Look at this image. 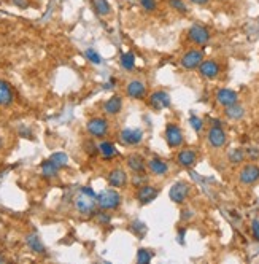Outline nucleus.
<instances>
[{
    "mask_svg": "<svg viewBox=\"0 0 259 264\" xmlns=\"http://www.w3.org/2000/svg\"><path fill=\"white\" fill-rule=\"evenodd\" d=\"M14 99V94L11 86L8 85L3 80H0V107H8L13 103Z\"/></svg>",
    "mask_w": 259,
    "mask_h": 264,
    "instance_id": "obj_22",
    "label": "nucleus"
},
{
    "mask_svg": "<svg viewBox=\"0 0 259 264\" xmlns=\"http://www.w3.org/2000/svg\"><path fill=\"white\" fill-rule=\"evenodd\" d=\"M192 217H194V210H191V209L181 210V220H183V221H188V220H191Z\"/></svg>",
    "mask_w": 259,
    "mask_h": 264,
    "instance_id": "obj_39",
    "label": "nucleus"
},
{
    "mask_svg": "<svg viewBox=\"0 0 259 264\" xmlns=\"http://www.w3.org/2000/svg\"><path fill=\"white\" fill-rule=\"evenodd\" d=\"M153 258H155V252H151V250H148V249H140L139 252H137L135 261L139 263V264H147V263H150Z\"/></svg>",
    "mask_w": 259,
    "mask_h": 264,
    "instance_id": "obj_30",
    "label": "nucleus"
},
{
    "mask_svg": "<svg viewBox=\"0 0 259 264\" xmlns=\"http://www.w3.org/2000/svg\"><path fill=\"white\" fill-rule=\"evenodd\" d=\"M169 6L181 14H186L189 11V8H188V5H186L184 0H169Z\"/></svg>",
    "mask_w": 259,
    "mask_h": 264,
    "instance_id": "obj_31",
    "label": "nucleus"
},
{
    "mask_svg": "<svg viewBox=\"0 0 259 264\" xmlns=\"http://www.w3.org/2000/svg\"><path fill=\"white\" fill-rule=\"evenodd\" d=\"M189 124H191V127L196 132H200L202 129H204V119L196 116V115H191L189 116Z\"/></svg>",
    "mask_w": 259,
    "mask_h": 264,
    "instance_id": "obj_34",
    "label": "nucleus"
},
{
    "mask_svg": "<svg viewBox=\"0 0 259 264\" xmlns=\"http://www.w3.org/2000/svg\"><path fill=\"white\" fill-rule=\"evenodd\" d=\"M40 169H42V175L45 178H54V177H58V174H59V167H56L50 159H46V161H43L42 163V167H40Z\"/></svg>",
    "mask_w": 259,
    "mask_h": 264,
    "instance_id": "obj_26",
    "label": "nucleus"
},
{
    "mask_svg": "<svg viewBox=\"0 0 259 264\" xmlns=\"http://www.w3.org/2000/svg\"><path fill=\"white\" fill-rule=\"evenodd\" d=\"M11 3H13L14 6L21 8V10H24V8L29 6V0H11Z\"/></svg>",
    "mask_w": 259,
    "mask_h": 264,
    "instance_id": "obj_41",
    "label": "nucleus"
},
{
    "mask_svg": "<svg viewBox=\"0 0 259 264\" xmlns=\"http://www.w3.org/2000/svg\"><path fill=\"white\" fill-rule=\"evenodd\" d=\"M139 3L147 13H155L158 10V2H156V0H139Z\"/></svg>",
    "mask_w": 259,
    "mask_h": 264,
    "instance_id": "obj_33",
    "label": "nucleus"
},
{
    "mask_svg": "<svg viewBox=\"0 0 259 264\" xmlns=\"http://www.w3.org/2000/svg\"><path fill=\"white\" fill-rule=\"evenodd\" d=\"M176 163H178V166L184 167V169H191V167H194L197 163V153L194 150L184 148L181 151H178Z\"/></svg>",
    "mask_w": 259,
    "mask_h": 264,
    "instance_id": "obj_15",
    "label": "nucleus"
},
{
    "mask_svg": "<svg viewBox=\"0 0 259 264\" xmlns=\"http://www.w3.org/2000/svg\"><path fill=\"white\" fill-rule=\"evenodd\" d=\"M224 115L228 116L229 119H232V121H240V119L245 116V107L240 105L239 102L232 103V105L224 108Z\"/></svg>",
    "mask_w": 259,
    "mask_h": 264,
    "instance_id": "obj_23",
    "label": "nucleus"
},
{
    "mask_svg": "<svg viewBox=\"0 0 259 264\" xmlns=\"http://www.w3.org/2000/svg\"><path fill=\"white\" fill-rule=\"evenodd\" d=\"M97 148H99V153L102 155L103 159H113V158L118 155L116 147L113 145L111 142H108V140H103Z\"/></svg>",
    "mask_w": 259,
    "mask_h": 264,
    "instance_id": "obj_24",
    "label": "nucleus"
},
{
    "mask_svg": "<svg viewBox=\"0 0 259 264\" xmlns=\"http://www.w3.org/2000/svg\"><path fill=\"white\" fill-rule=\"evenodd\" d=\"M207 142L212 148L220 150L228 143V134L224 132L221 126H210L207 131Z\"/></svg>",
    "mask_w": 259,
    "mask_h": 264,
    "instance_id": "obj_7",
    "label": "nucleus"
},
{
    "mask_svg": "<svg viewBox=\"0 0 259 264\" xmlns=\"http://www.w3.org/2000/svg\"><path fill=\"white\" fill-rule=\"evenodd\" d=\"M80 191H82V193H85V194H89V196H97L95 193H94V189L91 188V186H83L82 189H80Z\"/></svg>",
    "mask_w": 259,
    "mask_h": 264,
    "instance_id": "obj_42",
    "label": "nucleus"
},
{
    "mask_svg": "<svg viewBox=\"0 0 259 264\" xmlns=\"http://www.w3.org/2000/svg\"><path fill=\"white\" fill-rule=\"evenodd\" d=\"M119 64L124 70H132L135 67V54L134 53H123L119 58Z\"/></svg>",
    "mask_w": 259,
    "mask_h": 264,
    "instance_id": "obj_29",
    "label": "nucleus"
},
{
    "mask_svg": "<svg viewBox=\"0 0 259 264\" xmlns=\"http://www.w3.org/2000/svg\"><path fill=\"white\" fill-rule=\"evenodd\" d=\"M186 35H188L189 42L196 46H205L210 42V38H212L208 27L202 26V24H192L188 32H186Z\"/></svg>",
    "mask_w": 259,
    "mask_h": 264,
    "instance_id": "obj_2",
    "label": "nucleus"
},
{
    "mask_svg": "<svg viewBox=\"0 0 259 264\" xmlns=\"http://www.w3.org/2000/svg\"><path fill=\"white\" fill-rule=\"evenodd\" d=\"M0 263H5V258L2 257V255H0Z\"/></svg>",
    "mask_w": 259,
    "mask_h": 264,
    "instance_id": "obj_44",
    "label": "nucleus"
},
{
    "mask_svg": "<svg viewBox=\"0 0 259 264\" xmlns=\"http://www.w3.org/2000/svg\"><path fill=\"white\" fill-rule=\"evenodd\" d=\"M95 218L102 226H107V225H110V221H111V215L107 213V210H100V212H97Z\"/></svg>",
    "mask_w": 259,
    "mask_h": 264,
    "instance_id": "obj_35",
    "label": "nucleus"
},
{
    "mask_svg": "<svg viewBox=\"0 0 259 264\" xmlns=\"http://www.w3.org/2000/svg\"><path fill=\"white\" fill-rule=\"evenodd\" d=\"M215 99L218 102V105H221V107L226 108V107L232 105V103L239 102V94L234 89H229V88H221V89L216 91Z\"/></svg>",
    "mask_w": 259,
    "mask_h": 264,
    "instance_id": "obj_12",
    "label": "nucleus"
},
{
    "mask_svg": "<svg viewBox=\"0 0 259 264\" xmlns=\"http://www.w3.org/2000/svg\"><path fill=\"white\" fill-rule=\"evenodd\" d=\"M164 137H166L167 145L171 147V148H180V147L183 145V142H184L183 131L180 129V126L173 124V123H169V124L166 126Z\"/></svg>",
    "mask_w": 259,
    "mask_h": 264,
    "instance_id": "obj_8",
    "label": "nucleus"
},
{
    "mask_svg": "<svg viewBox=\"0 0 259 264\" xmlns=\"http://www.w3.org/2000/svg\"><path fill=\"white\" fill-rule=\"evenodd\" d=\"M121 201H123V197H121V194L113 188L103 189L95 196L97 207H99L100 210H107V212L116 210L118 207L121 205Z\"/></svg>",
    "mask_w": 259,
    "mask_h": 264,
    "instance_id": "obj_1",
    "label": "nucleus"
},
{
    "mask_svg": "<svg viewBox=\"0 0 259 264\" xmlns=\"http://www.w3.org/2000/svg\"><path fill=\"white\" fill-rule=\"evenodd\" d=\"M131 226H132V231L137 236H143L145 233H147V226H145L142 221H132Z\"/></svg>",
    "mask_w": 259,
    "mask_h": 264,
    "instance_id": "obj_36",
    "label": "nucleus"
},
{
    "mask_svg": "<svg viewBox=\"0 0 259 264\" xmlns=\"http://www.w3.org/2000/svg\"><path fill=\"white\" fill-rule=\"evenodd\" d=\"M119 140L127 147H137V145H140L143 140V132L140 129L126 127V129L119 132Z\"/></svg>",
    "mask_w": 259,
    "mask_h": 264,
    "instance_id": "obj_11",
    "label": "nucleus"
},
{
    "mask_svg": "<svg viewBox=\"0 0 259 264\" xmlns=\"http://www.w3.org/2000/svg\"><path fill=\"white\" fill-rule=\"evenodd\" d=\"M229 163L231 164H234V166H239V164H242L245 161V158H247V155H245V150H242V148H234V150H231L229 151Z\"/></svg>",
    "mask_w": 259,
    "mask_h": 264,
    "instance_id": "obj_28",
    "label": "nucleus"
},
{
    "mask_svg": "<svg viewBox=\"0 0 259 264\" xmlns=\"http://www.w3.org/2000/svg\"><path fill=\"white\" fill-rule=\"evenodd\" d=\"M92 10L99 16H108L111 13V5L108 0H92Z\"/></svg>",
    "mask_w": 259,
    "mask_h": 264,
    "instance_id": "obj_25",
    "label": "nucleus"
},
{
    "mask_svg": "<svg viewBox=\"0 0 259 264\" xmlns=\"http://www.w3.org/2000/svg\"><path fill=\"white\" fill-rule=\"evenodd\" d=\"M172 103V99H171V94L166 92V91H155L150 94V105L151 108L155 110H164V108H169Z\"/></svg>",
    "mask_w": 259,
    "mask_h": 264,
    "instance_id": "obj_13",
    "label": "nucleus"
},
{
    "mask_svg": "<svg viewBox=\"0 0 259 264\" xmlns=\"http://www.w3.org/2000/svg\"><path fill=\"white\" fill-rule=\"evenodd\" d=\"M95 207H97V202H95V197L94 196H89V194H85L80 191L77 199H75V209L78 210V213L82 215H89L95 213Z\"/></svg>",
    "mask_w": 259,
    "mask_h": 264,
    "instance_id": "obj_5",
    "label": "nucleus"
},
{
    "mask_svg": "<svg viewBox=\"0 0 259 264\" xmlns=\"http://www.w3.org/2000/svg\"><path fill=\"white\" fill-rule=\"evenodd\" d=\"M189 3H192V5H199V6H204V5H207V3H210V0H188Z\"/></svg>",
    "mask_w": 259,
    "mask_h": 264,
    "instance_id": "obj_43",
    "label": "nucleus"
},
{
    "mask_svg": "<svg viewBox=\"0 0 259 264\" xmlns=\"http://www.w3.org/2000/svg\"><path fill=\"white\" fill-rule=\"evenodd\" d=\"M239 181L242 185L252 186L259 181V166L256 164H245L239 171Z\"/></svg>",
    "mask_w": 259,
    "mask_h": 264,
    "instance_id": "obj_9",
    "label": "nucleus"
},
{
    "mask_svg": "<svg viewBox=\"0 0 259 264\" xmlns=\"http://www.w3.org/2000/svg\"><path fill=\"white\" fill-rule=\"evenodd\" d=\"M148 169L153 175H158V177H164L169 174V164L161 158H151L147 163Z\"/></svg>",
    "mask_w": 259,
    "mask_h": 264,
    "instance_id": "obj_19",
    "label": "nucleus"
},
{
    "mask_svg": "<svg viewBox=\"0 0 259 264\" xmlns=\"http://www.w3.org/2000/svg\"><path fill=\"white\" fill-rule=\"evenodd\" d=\"M126 164L134 174L145 172V169H147V161H145V159L140 155H137V153L129 155L127 159H126Z\"/></svg>",
    "mask_w": 259,
    "mask_h": 264,
    "instance_id": "obj_20",
    "label": "nucleus"
},
{
    "mask_svg": "<svg viewBox=\"0 0 259 264\" xmlns=\"http://www.w3.org/2000/svg\"><path fill=\"white\" fill-rule=\"evenodd\" d=\"M159 194V189L153 185H142L137 189V201H139L142 205L153 202Z\"/></svg>",
    "mask_w": 259,
    "mask_h": 264,
    "instance_id": "obj_14",
    "label": "nucleus"
},
{
    "mask_svg": "<svg viewBox=\"0 0 259 264\" xmlns=\"http://www.w3.org/2000/svg\"><path fill=\"white\" fill-rule=\"evenodd\" d=\"M2 145H3V140H2V139H0V148H2Z\"/></svg>",
    "mask_w": 259,
    "mask_h": 264,
    "instance_id": "obj_45",
    "label": "nucleus"
},
{
    "mask_svg": "<svg viewBox=\"0 0 259 264\" xmlns=\"http://www.w3.org/2000/svg\"><path fill=\"white\" fill-rule=\"evenodd\" d=\"M102 110L105 115L108 116H116L121 110H123V99L119 97V95H113V97L107 99L103 102Z\"/></svg>",
    "mask_w": 259,
    "mask_h": 264,
    "instance_id": "obj_17",
    "label": "nucleus"
},
{
    "mask_svg": "<svg viewBox=\"0 0 259 264\" xmlns=\"http://www.w3.org/2000/svg\"><path fill=\"white\" fill-rule=\"evenodd\" d=\"M107 180L111 188H124L127 185V174L123 169H113Z\"/></svg>",
    "mask_w": 259,
    "mask_h": 264,
    "instance_id": "obj_18",
    "label": "nucleus"
},
{
    "mask_svg": "<svg viewBox=\"0 0 259 264\" xmlns=\"http://www.w3.org/2000/svg\"><path fill=\"white\" fill-rule=\"evenodd\" d=\"M86 131L89 132V135H92V137L102 139L108 132V121L102 116H94L87 121Z\"/></svg>",
    "mask_w": 259,
    "mask_h": 264,
    "instance_id": "obj_6",
    "label": "nucleus"
},
{
    "mask_svg": "<svg viewBox=\"0 0 259 264\" xmlns=\"http://www.w3.org/2000/svg\"><path fill=\"white\" fill-rule=\"evenodd\" d=\"M26 244H27L30 252H34L37 255H45L46 253V247L43 245L42 239H40L35 233H30V234L26 236Z\"/></svg>",
    "mask_w": 259,
    "mask_h": 264,
    "instance_id": "obj_21",
    "label": "nucleus"
},
{
    "mask_svg": "<svg viewBox=\"0 0 259 264\" xmlns=\"http://www.w3.org/2000/svg\"><path fill=\"white\" fill-rule=\"evenodd\" d=\"M245 155L250 158V159H258L259 158V150L258 148H248L245 151Z\"/></svg>",
    "mask_w": 259,
    "mask_h": 264,
    "instance_id": "obj_40",
    "label": "nucleus"
},
{
    "mask_svg": "<svg viewBox=\"0 0 259 264\" xmlns=\"http://www.w3.org/2000/svg\"><path fill=\"white\" fill-rule=\"evenodd\" d=\"M197 69H199L200 77L205 78V80H215V78L220 77V74H221L220 62L215 61V59H204L200 62V66Z\"/></svg>",
    "mask_w": 259,
    "mask_h": 264,
    "instance_id": "obj_10",
    "label": "nucleus"
},
{
    "mask_svg": "<svg viewBox=\"0 0 259 264\" xmlns=\"http://www.w3.org/2000/svg\"><path fill=\"white\" fill-rule=\"evenodd\" d=\"M50 161L56 166L59 167V169H64V167L69 166V156L64 153V151H58V153H53L50 156Z\"/></svg>",
    "mask_w": 259,
    "mask_h": 264,
    "instance_id": "obj_27",
    "label": "nucleus"
},
{
    "mask_svg": "<svg viewBox=\"0 0 259 264\" xmlns=\"http://www.w3.org/2000/svg\"><path fill=\"white\" fill-rule=\"evenodd\" d=\"M85 56H86V59H87L89 62L97 64V66H100V64L103 62V61H102V56L97 53L94 48H87V50L85 51Z\"/></svg>",
    "mask_w": 259,
    "mask_h": 264,
    "instance_id": "obj_32",
    "label": "nucleus"
},
{
    "mask_svg": "<svg viewBox=\"0 0 259 264\" xmlns=\"http://www.w3.org/2000/svg\"><path fill=\"white\" fill-rule=\"evenodd\" d=\"M252 234L255 237V241L259 242V220H253L252 221Z\"/></svg>",
    "mask_w": 259,
    "mask_h": 264,
    "instance_id": "obj_38",
    "label": "nucleus"
},
{
    "mask_svg": "<svg viewBox=\"0 0 259 264\" xmlns=\"http://www.w3.org/2000/svg\"><path fill=\"white\" fill-rule=\"evenodd\" d=\"M145 181H147V177H145V175H143V172H139V174H135V175H134L132 183H134V186H135V188L142 186Z\"/></svg>",
    "mask_w": 259,
    "mask_h": 264,
    "instance_id": "obj_37",
    "label": "nucleus"
},
{
    "mask_svg": "<svg viewBox=\"0 0 259 264\" xmlns=\"http://www.w3.org/2000/svg\"><path fill=\"white\" fill-rule=\"evenodd\" d=\"M191 188L192 186L188 181H183V180L175 181L172 185V188H171V191H169V197H171V201L175 202V204H183V202H186V199L189 197Z\"/></svg>",
    "mask_w": 259,
    "mask_h": 264,
    "instance_id": "obj_3",
    "label": "nucleus"
},
{
    "mask_svg": "<svg viewBox=\"0 0 259 264\" xmlns=\"http://www.w3.org/2000/svg\"><path fill=\"white\" fill-rule=\"evenodd\" d=\"M204 59H205L204 50H188L180 58V66L184 70H196Z\"/></svg>",
    "mask_w": 259,
    "mask_h": 264,
    "instance_id": "obj_4",
    "label": "nucleus"
},
{
    "mask_svg": "<svg viewBox=\"0 0 259 264\" xmlns=\"http://www.w3.org/2000/svg\"><path fill=\"white\" fill-rule=\"evenodd\" d=\"M126 94L131 99H143L147 95V86L140 80H131L126 86Z\"/></svg>",
    "mask_w": 259,
    "mask_h": 264,
    "instance_id": "obj_16",
    "label": "nucleus"
}]
</instances>
